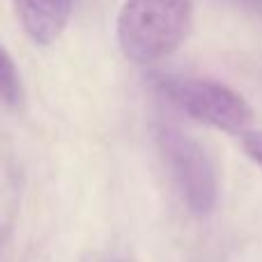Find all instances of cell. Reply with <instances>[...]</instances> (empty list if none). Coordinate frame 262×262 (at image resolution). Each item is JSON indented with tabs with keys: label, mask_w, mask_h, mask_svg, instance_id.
<instances>
[{
	"label": "cell",
	"mask_w": 262,
	"mask_h": 262,
	"mask_svg": "<svg viewBox=\"0 0 262 262\" xmlns=\"http://www.w3.org/2000/svg\"><path fill=\"white\" fill-rule=\"evenodd\" d=\"M0 99L9 106H16L21 99V81H18L16 64L7 55V51L0 46Z\"/></svg>",
	"instance_id": "obj_5"
},
{
	"label": "cell",
	"mask_w": 262,
	"mask_h": 262,
	"mask_svg": "<svg viewBox=\"0 0 262 262\" xmlns=\"http://www.w3.org/2000/svg\"><path fill=\"white\" fill-rule=\"evenodd\" d=\"M191 16V0H124L115 23L124 58L140 67L168 58L186 39Z\"/></svg>",
	"instance_id": "obj_1"
},
{
	"label": "cell",
	"mask_w": 262,
	"mask_h": 262,
	"mask_svg": "<svg viewBox=\"0 0 262 262\" xmlns=\"http://www.w3.org/2000/svg\"><path fill=\"white\" fill-rule=\"evenodd\" d=\"M242 147L244 152L251 157V161L258 163L262 168V131L260 129H251L242 136Z\"/></svg>",
	"instance_id": "obj_6"
},
{
	"label": "cell",
	"mask_w": 262,
	"mask_h": 262,
	"mask_svg": "<svg viewBox=\"0 0 262 262\" xmlns=\"http://www.w3.org/2000/svg\"><path fill=\"white\" fill-rule=\"evenodd\" d=\"M166 147L177 184H180L189 207L198 214H207L216 203V177H214V170L205 152L182 134L168 136Z\"/></svg>",
	"instance_id": "obj_3"
},
{
	"label": "cell",
	"mask_w": 262,
	"mask_h": 262,
	"mask_svg": "<svg viewBox=\"0 0 262 262\" xmlns=\"http://www.w3.org/2000/svg\"><path fill=\"white\" fill-rule=\"evenodd\" d=\"M166 95L186 115L226 134L244 136L253 124V108L249 101L226 83H219L214 78H170L166 83Z\"/></svg>",
	"instance_id": "obj_2"
},
{
	"label": "cell",
	"mask_w": 262,
	"mask_h": 262,
	"mask_svg": "<svg viewBox=\"0 0 262 262\" xmlns=\"http://www.w3.org/2000/svg\"><path fill=\"white\" fill-rule=\"evenodd\" d=\"M16 18L35 44L49 46L64 32L74 0H12Z\"/></svg>",
	"instance_id": "obj_4"
}]
</instances>
